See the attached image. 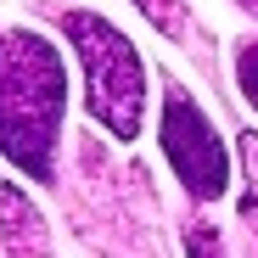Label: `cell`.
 <instances>
[{"mask_svg":"<svg viewBox=\"0 0 258 258\" xmlns=\"http://www.w3.org/2000/svg\"><path fill=\"white\" fill-rule=\"evenodd\" d=\"M73 51L84 62V84H90V118L112 129V141H135L141 135V112H146V68L141 51L90 12H68L62 17Z\"/></svg>","mask_w":258,"mask_h":258,"instance_id":"2","label":"cell"},{"mask_svg":"<svg viewBox=\"0 0 258 258\" xmlns=\"http://www.w3.org/2000/svg\"><path fill=\"white\" fill-rule=\"evenodd\" d=\"M0 236H6V258H45L51 252V236H45V219L34 213V202L17 191V185H0Z\"/></svg>","mask_w":258,"mask_h":258,"instance_id":"4","label":"cell"},{"mask_svg":"<svg viewBox=\"0 0 258 258\" xmlns=\"http://www.w3.org/2000/svg\"><path fill=\"white\" fill-rule=\"evenodd\" d=\"M236 84H241V96L258 107V39H247V45L236 51Z\"/></svg>","mask_w":258,"mask_h":258,"instance_id":"6","label":"cell"},{"mask_svg":"<svg viewBox=\"0 0 258 258\" xmlns=\"http://www.w3.org/2000/svg\"><path fill=\"white\" fill-rule=\"evenodd\" d=\"M62 96V56L51 39L28 28L0 34V152L34 180H51Z\"/></svg>","mask_w":258,"mask_h":258,"instance_id":"1","label":"cell"},{"mask_svg":"<svg viewBox=\"0 0 258 258\" xmlns=\"http://www.w3.org/2000/svg\"><path fill=\"white\" fill-rule=\"evenodd\" d=\"M163 152H168V163H174V174L185 180L191 197L213 202L230 185V152H225V141L213 135V123L202 118V107L185 90L163 96Z\"/></svg>","mask_w":258,"mask_h":258,"instance_id":"3","label":"cell"},{"mask_svg":"<svg viewBox=\"0 0 258 258\" xmlns=\"http://www.w3.org/2000/svg\"><path fill=\"white\" fill-rule=\"evenodd\" d=\"M241 163H247V197H241V213H247V225L258 230V135H252V129L241 135Z\"/></svg>","mask_w":258,"mask_h":258,"instance_id":"5","label":"cell"},{"mask_svg":"<svg viewBox=\"0 0 258 258\" xmlns=\"http://www.w3.org/2000/svg\"><path fill=\"white\" fill-rule=\"evenodd\" d=\"M185 252H191V258H225V241H219L213 225H191V230H185Z\"/></svg>","mask_w":258,"mask_h":258,"instance_id":"7","label":"cell"},{"mask_svg":"<svg viewBox=\"0 0 258 258\" xmlns=\"http://www.w3.org/2000/svg\"><path fill=\"white\" fill-rule=\"evenodd\" d=\"M135 6H141V12H146V17H152L163 34H180V28H185V17H180V0H135Z\"/></svg>","mask_w":258,"mask_h":258,"instance_id":"8","label":"cell"}]
</instances>
